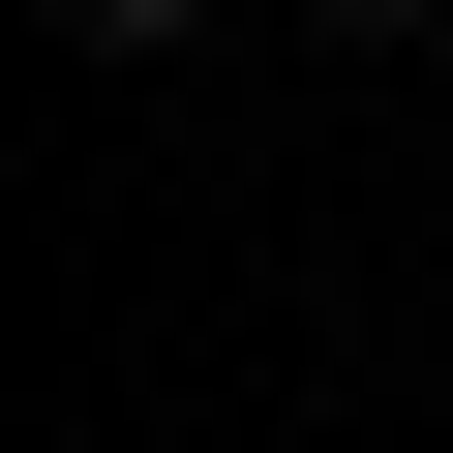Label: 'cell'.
<instances>
[{"label":"cell","instance_id":"6da1fadb","mask_svg":"<svg viewBox=\"0 0 453 453\" xmlns=\"http://www.w3.org/2000/svg\"><path fill=\"white\" fill-rule=\"evenodd\" d=\"M61 31H91V61H151V31H181V0H61Z\"/></svg>","mask_w":453,"mask_h":453},{"label":"cell","instance_id":"7a4b0ae2","mask_svg":"<svg viewBox=\"0 0 453 453\" xmlns=\"http://www.w3.org/2000/svg\"><path fill=\"white\" fill-rule=\"evenodd\" d=\"M333 31H423V0H333Z\"/></svg>","mask_w":453,"mask_h":453}]
</instances>
